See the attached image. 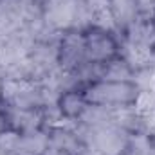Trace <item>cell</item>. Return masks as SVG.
<instances>
[{
    "mask_svg": "<svg viewBox=\"0 0 155 155\" xmlns=\"http://www.w3.org/2000/svg\"><path fill=\"white\" fill-rule=\"evenodd\" d=\"M47 137L41 135V134H27V135H22L20 141H18V148H16V153L18 155H40L47 150Z\"/></svg>",
    "mask_w": 155,
    "mask_h": 155,
    "instance_id": "6da1fadb",
    "label": "cell"
},
{
    "mask_svg": "<svg viewBox=\"0 0 155 155\" xmlns=\"http://www.w3.org/2000/svg\"><path fill=\"white\" fill-rule=\"evenodd\" d=\"M85 49H87L88 56L97 61V60H105V58H108L112 54L114 43H112V40L108 38L107 35H96V36L88 38V45Z\"/></svg>",
    "mask_w": 155,
    "mask_h": 155,
    "instance_id": "7a4b0ae2",
    "label": "cell"
},
{
    "mask_svg": "<svg viewBox=\"0 0 155 155\" xmlns=\"http://www.w3.org/2000/svg\"><path fill=\"white\" fill-rule=\"evenodd\" d=\"M103 78L108 81H126L130 78V67L124 61H114L108 65V69H105Z\"/></svg>",
    "mask_w": 155,
    "mask_h": 155,
    "instance_id": "3957f363",
    "label": "cell"
},
{
    "mask_svg": "<svg viewBox=\"0 0 155 155\" xmlns=\"http://www.w3.org/2000/svg\"><path fill=\"white\" fill-rule=\"evenodd\" d=\"M61 110L65 114H69V116H74V114L83 110V105H81V99L78 97V94L69 92V94L63 96V99H61Z\"/></svg>",
    "mask_w": 155,
    "mask_h": 155,
    "instance_id": "277c9868",
    "label": "cell"
},
{
    "mask_svg": "<svg viewBox=\"0 0 155 155\" xmlns=\"http://www.w3.org/2000/svg\"><path fill=\"white\" fill-rule=\"evenodd\" d=\"M18 141H20V135L13 134V132H7V134H2L0 135V150L2 152H16L18 148Z\"/></svg>",
    "mask_w": 155,
    "mask_h": 155,
    "instance_id": "5b68a950",
    "label": "cell"
}]
</instances>
